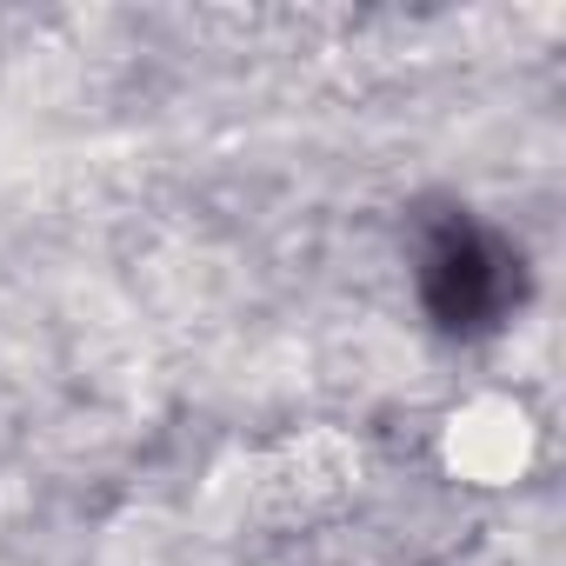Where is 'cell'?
<instances>
[{
    "label": "cell",
    "instance_id": "6da1fadb",
    "mask_svg": "<svg viewBox=\"0 0 566 566\" xmlns=\"http://www.w3.org/2000/svg\"><path fill=\"white\" fill-rule=\"evenodd\" d=\"M413 287L420 307L440 334L453 340H486L526 307V253L486 227L480 213H440L420 227L413 247Z\"/></svg>",
    "mask_w": 566,
    "mask_h": 566
}]
</instances>
